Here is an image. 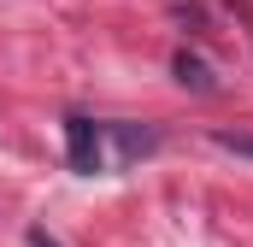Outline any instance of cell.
Returning <instances> with one entry per match:
<instances>
[{
	"label": "cell",
	"mask_w": 253,
	"mask_h": 247,
	"mask_svg": "<svg viewBox=\"0 0 253 247\" xmlns=\"http://www.w3.org/2000/svg\"><path fill=\"white\" fill-rule=\"evenodd\" d=\"M30 247H59L53 236H42V230H30Z\"/></svg>",
	"instance_id": "5b68a950"
},
{
	"label": "cell",
	"mask_w": 253,
	"mask_h": 247,
	"mask_svg": "<svg viewBox=\"0 0 253 247\" xmlns=\"http://www.w3.org/2000/svg\"><path fill=\"white\" fill-rule=\"evenodd\" d=\"M212 147H224V153H242V159H253V135H248V129H212Z\"/></svg>",
	"instance_id": "277c9868"
},
{
	"label": "cell",
	"mask_w": 253,
	"mask_h": 247,
	"mask_svg": "<svg viewBox=\"0 0 253 247\" xmlns=\"http://www.w3.org/2000/svg\"><path fill=\"white\" fill-rule=\"evenodd\" d=\"M65 159H71V171L94 177V171L106 165V124L71 112V118H65Z\"/></svg>",
	"instance_id": "6da1fadb"
},
{
	"label": "cell",
	"mask_w": 253,
	"mask_h": 247,
	"mask_svg": "<svg viewBox=\"0 0 253 247\" xmlns=\"http://www.w3.org/2000/svg\"><path fill=\"white\" fill-rule=\"evenodd\" d=\"M106 135L118 141V153H124V159H141V153H153V147H159V129H135V124H106Z\"/></svg>",
	"instance_id": "3957f363"
},
{
	"label": "cell",
	"mask_w": 253,
	"mask_h": 247,
	"mask_svg": "<svg viewBox=\"0 0 253 247\" xmlns=\"http://www.w3.org/2000/svg\"><path fill=\"white\" fill-rule=\"evenodd\" d=\"M171 71H177V82H183V88H194V94H212V88H218L212 65L200 59V53H189V47H183V53L171 59Z\"/></svg>",
	"instance_id": "7a4b0ae2"
}]
</instances>
